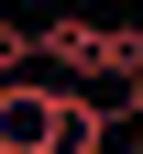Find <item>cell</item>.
Instances as JSON below:
<instances>
[{
  "instance_id": "obj_5",
  "label": "cell",
  "mask_w": 143,
  "mask_h": 154,
  "mask_svg": "<svg viewBox=\"0 0 143 154\" xmlns=\"http://www.w3.org/2000/svg\"><path fill=\"white\" fill-rule=\"evenodd\" d=\"M121 110H132V132H143V77H132V88H121Z\"/></svg>"
},
{
  "instance_id": "obj_3",
  "label": "cell",
  "mask_w": 143,
  "mask_h": 154,
  "mask_svg": "<svg viewBox=\"0 0 143 154\" xmlns=\"http://www.w3.org/2000/svg\"><path fill=\"white\" fill-rule=\"evenodd\" d=\"M99 77H121V88L143 77V22H121V33H110V55H99Z\"/></svg>"
},
{
  "instance_id": "obj_4",
  "label": "cell",
  "mask_w": 143,
  "mask_h": 154,
  "mask_svg": "<svg viewBox=\"0 0 143 154\" xmlns=\"http://www.w3.org/2000/svg\"><path fill=\"white\" fill-rule=\"evenodd\" d=\"M11 66H33V33L11 22V11H0V77H11Z\"/></svg>"
},
{
  "instance_id": "obj_1",
  "label": "cell",
  "mask_w": 143,
  "mask_h": 154,
  "mask_svg": "<svg viewBox=\"0 0 143 154\" xmlns=\"http://www.w3.org/2000/svg\"><path fill=\"white\" fill-rule=\"evenodd\" d=\"M66 88H33V77H0V154H44Z\"/></svg>"
},
{
  "instance_id": "obj_2",
  "label": "cell",
  "mask_w": 143,
  "mask_h": 154,
  "mask_svg": "<svg viewBox=\"0 0 143 154\" xmlns=\"http://www.w3.org/2000/svg\"><path fill=\"white\" fill-rule=\"evenodd\" d=\"M33 55H44V66L99 77V55H110V22H77V11H66V22H44V33H33Z\"/></svg>"
}]
</instances>
